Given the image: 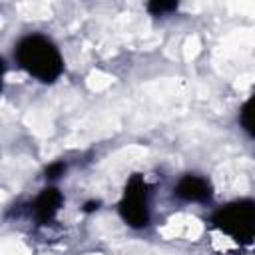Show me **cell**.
Instances as JSON below:
<instances>
[{
  "label": "cell",
  "mask_w": 255,
  "mask_h": 255,
  "mask_svg": "<svg viewBox=\"0 0 255 255\" xmlns=\"http://www.w3.org/2000/svg\"><path fill=\"white\" fill-rule=\"evenodd\" d=\"M98 201H90V203H86V207H84V211H94V209H98Z\"/></svg>",
  "instance_id": "cell-9"
},
{
  "label": "cell",
  "mask_w": 255,
  "mask_h": 255,
  "mask_svg": "<svg viewBox=\"0 0 255 255\" xmlns=\"http://www.w3.org/2000/svg\"><path fill=\"white\" fill-rule=\"evenodd\" d=\"M213 225L235 243H249L255 239V201L237 199L213 213Z\"/></svg>",
  "instance_id": "cell-2"
},
{
  "label": "cell",
  "mask_w": 255,
  "mask_h": 255,
  "mask_svg": "<svg viewBox=\"0 0 255 255\" xmlns=\"http://www.w3.org/2000/svg\"><path fill=\"white\" fill-rule=\"evenodd\" d=\"M64 171H66V163H64V161H54V163H50V165L46 167L44 175H46V179L54 181V179L62 177V175H64Z\"/></svg>",
  "instance_id": "cell-8"
},
{
  "label": "cell",
  "mask_w": 255,
  "mask_h": 255,
  "mask_svg": "<svg viewBox=\"0 0 255 255\" xmlns=\"http://www.w3.org/2000/svg\"><path fill=\"white\" fill-rule=\"evenodd\" d=\"M239 122H241V128H243L251 137H255V96H251V98L243 104V108H241V112H239Z\"/></svg>",
  "instance_id": "cell-6"
},
{
  "label": "cell",
  "mask_w": 255,
  "mask_h": 255,
  "mask_svg": "<svg viewBox=\"0 0 255 255\" xmlns=\"http://www.w3.org/2000/svg\"><path fill=\"white\" fill-rule=\"evenodd\" d=\"M175 197H179L181 201H189V203H203L207 199H211V183L205 177L187 173L183 175L175 187H173Z\"/></svg>",
  "instance_id": "cell-4"
},
{
  "label": "cell",
  "mask_w": 255,
  "mask_h": 255,
  "mask_svg": "<svg viewBox=\"0 0 255 255\" xmlns=\"http://www.w3.org/2000/svg\"><path fill=\"white\" fill-rule=\"evenodd\" d=\"M147 10L153 14V16H163L167 12H173L177 10V2H167V0H153L147 4Z\"/></svg>",
  "instance_id": "cell-7"
},
{
  "label": "cell",
  "mask_w": 255,
  "mask_h": 255,
  "mask_svg": "<svg viewBox=\"0 0 255 255\" xmlns=\"http://www.w3.org/2000/svg\"><path fill=\"white\" fill-rule=\"evenodd\" d=\"M62 201H64V197H62V193H60L56 187H46V189H42L40 195H38V197L34 199V203H32L34 219H36L40 225L50 223V221L56 217L58 209L62 207Z\"/></svg>",
  "instance_id": "cell-5"
},
{
  "label": "cell",
  "mask_w": 255,
  "mask_h": 255,
  "mask_svg": "<svg viewBox=\"0 0 255 255\" xmlns=\"http://www.w3.org/2000/svg\"><path fill=\"white\" fill-rule=\"evenodd\" d=\"M120 215L133 229L147 227V223H149V193H147V183L137 173L131 175L128 179V183H126L124 197L120 201Z\"/></svg>",
  "instance_id": "cell-3"
},
{
  "label": "cell",
  "mask_w": 255,
  "mask_h": 255,
  "mask_svg": "<svg viewBox=\"0 0 255 255\" xmlns=\"http://www.w3.org/2000/svg\"><path fill=\"white\" fill-rule=\"evenodd\" d=\"M18 66L40 82H54L64 70V60L56 44L42 34H28L16 46Z\"/></svg>",
  "instance_id": "cell-1"
}]
</instances>
